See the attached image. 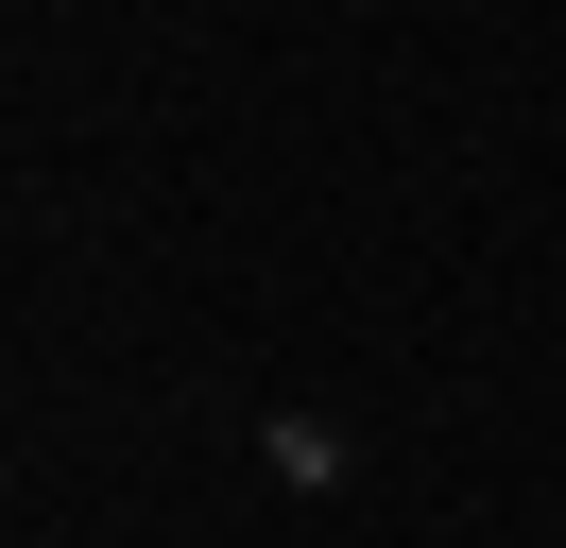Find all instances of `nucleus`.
Segmentation results:
<instances>
[{
	"instance_id": "f257e3e1",
	"label": "nucleus",
	"mask_w": 566,
	"mask_h": 548,
	"mask_svg": "<svg viewBox=\"0 0 566 548\" xmlns=\"http://www.w3.org/2000/svg\"><path fill=\"white\" fill-rule=\"evenodd\" d=\"M258 463H275L292 497H326V479H344V429H326V411H258Z\"/></svg>"
}]
</instances>
